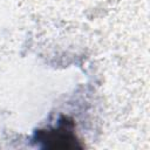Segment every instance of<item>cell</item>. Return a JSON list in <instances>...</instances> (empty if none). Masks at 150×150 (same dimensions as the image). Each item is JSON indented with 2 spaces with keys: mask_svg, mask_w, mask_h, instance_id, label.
Instances as JSON below:
<instances>
[{
  "mask_svg": "<svg viewBox=\"0 0 150 150\" xmlns=\"http://www.w3.org/2000/svg\"><path fill=\"white\" fill-rule=\"evenodd\" d=\"M36 141L42 143L43 148L50 149H76L82 145L74 134V124L71 121L63 118L55 128L39 130Z\"/></svg>",
  "mask_w": 150,
  "mask_h": 150,
  "instance_id": "obj_1",
  "label": "cell"
}]
</instances>
